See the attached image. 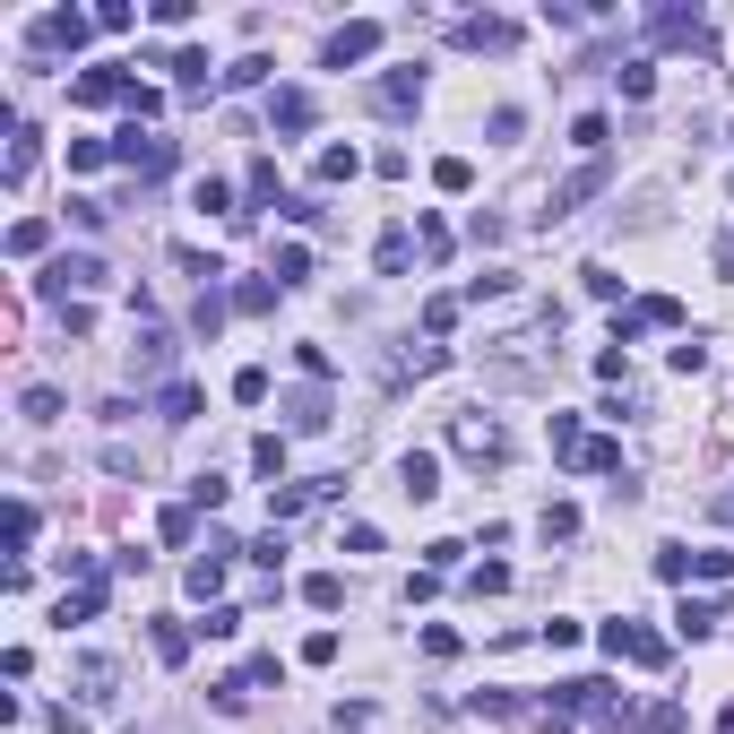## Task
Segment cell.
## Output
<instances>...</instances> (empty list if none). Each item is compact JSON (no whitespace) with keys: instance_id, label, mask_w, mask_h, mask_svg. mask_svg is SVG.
Here are the masks:
<instances>
[{"instance_id":"1","label":"cell","mask_w":734,"mask_h":734,"mask_svg":"<svg viewBox=\"0 0 734 734\" xmlns=\"http://www.w3.org/2000/svg\"><path fill=\"white\" fill-rule=\"evenodd\" d=\"M450 450L476 458V467H501V458H510V432H501V415L467 406V415H450Z\"/></svg>"},{"instance_id":"2","label":"cell","mask_w":734,"mask_h":734,"mask_svg":"<svg viewBox=\"0 0 734 734\" xmlns=\"http://www.w3.org/2000/svg\"><path fill=\"white\" fill-rule=\"evenodd\" d=\"M96 285H105V259H87V250H61V259L44 268V294H52L61 311H70V294H96Z\"/></svg>"},{"instance_id":"3","label":"cell","mask_w":734,"mask_h":734,"mask_svg":"<svg viewBox=\"0 0 734 734\" xmlns=\"http://www.w3.org/2000/svg\"><path fill=\"white\" fill-rule=\"evenodd\" d=\"M605 657H631V665H665L674 648H665L648 622H605Z\"/></svg>"},{"instance_id":"4","label":"cell","mask_w":734,"mask_h":734,"mask_svg":"<svg viewBox=\"0 0 734 734\" xmlns=\"http://www.w3.org/2000/svg\"><path fill=\"white\" fill-rule=\"evenodd\" d=\"M113 156H122L130 173H173V138H156V130H138V122L113 138Z\"/></svg>"},{"instance_id":"5","label":"cell","mask_w":734,"mask_h":734,"mask_svg":"<svg viewBox=\"0 0 734 734\" xmlns=\"http://www.w3.org/2000/svg\"><path fill=\"white\" fill-rule=\"evenodd\" d=\"M87 35H96L87 9H52V17H35V44H44V52H78Z\"/></svg>"},{"instance_id":"6","label":"cell","mask_w":734,"mask_h":734,"mask_svg":"<svg viewBox=\"0 0 734 734\" xmlns=\"http://www.w3.org/2000/svg\"><path fill=\"white\" fill-rule=\"evenodd\" d=\"M639 329H683V303H674V294H648V303H631V311H622V329H613V346H631Z\"/></svg>"},{"instance_id":"7","label":"cell","mask_w":734,"mask_h":734,"mask_svg":"<svg viewBox=\"0 0 734 734\" xmlns=\"http://www.w3.org/2000/svg\"><path fill=\"white\" fill-rule=\"evenodd\" d=\"M371 52H380V17H355V26L329 35V70H355V61H371Z\"/></svg>"},{"instance_id":"8","label":"cell","mask_w":734,"mask_h":734,"mask_svg":"<svg viewBox=\"0 0 734 734\" xmlns=\"http://www.w3.org/2000/svg\"><path fill=\"white\" fill-rule=\"evenodd\" d=\"M70 105H130V78L122 70H78L70 78Z\"/></svg>"},{"instance_id":"9","label":"cell","mask_w":734,"mask_h":734,"mask_svg":"<svg viewBox=\"0 0 734 734\" xmlns=\"http://www.w3.org/2000/svg\"><path fill=\"white\" fill-rule=\"evenodd\" d=\"M268 122L285 130V138H294V130H311V122H320V105H311V87H277V96H268Z\"/></svg>"},{"instance_id":"10","label":"cell","mask_w":734,"mask_h":734,"mask_svg":"<svg viewBox=\"0 0 734 734\" xmlns=\"http://www.w3.org/2000/svg\"><path fill=\"white\" fill-rule=\"evenodd\" d=\"M397 492H406V501H432V492H441V458H432V450H406V458H397Z\"/></svg>"},{"instance_id":"11","label":"cell","mask_w":734,"mask_h":734,"mask_svg":"<svg viewBox=\"0 0 734 734\" xmlns=\"http://www.w3.org/2000/svg\"><path fill=\"white\" fill-rule=\"evenodd\" d=\"M597 191H605V156H588L571 182H553V217H571V208H579V199H597Z\"/></svg>"},{"instance_id":"12","label":"cell","mask_w":734,"mask_h":734,"mask_svg":"<svg viewBox=\"0 0 734 734\" xmlns=\"http://www.w3.org/2000/svg\"><path fill=\"white\" fill-rule=\"evenodd\" d=\"M371 105H380V113H406V105H424V70H389V78L371 87Z\"/></svg>"},{"instance_id":"13","label":"cell","mask_w":734,"mask_h":734,"mask_svg":"<svg viewBox=\"0 0 734 734\" xmlns=\"http://www.w3.org/2000/svg\"><path fill=\"white\" fill-rule=\"evenodd\" d=\"M458 44H467V52H510V44H518V26H510V17H467V26H458Z\"/></svg>"},{"instance_id":"14","label":"cell","mask_w":734,"mask_h":734,"mask_svg":"<svg viewBox=\"0 0 734 734\" xmlns=\"http://www.w3.org/2000/svg\"><path fill=\"white\" fill-rule=\"evenodd\" d=\"M164 364H173V338H164V329H138V346H130V371H138V380H156Z\"/></svg>"},{"instance_id":"15","label":"cell","mask_w":734,"mask_h":734,"mask_svg":"<svg viewBox=\"0 0 734 734\" xmlns=\"http://www.w3.org/2000/svg\"><path fill=\"white\" fill-rule=\"evenodd\" d=\"M441 364H450L441 346H415V355H397V364H389V389H406V380H432Z\"/></svg>"},{"instance_id":"16","label":"cell","mask_w":734,"mask_h":734,"mask_svg":"<svg viewBox=\"0 0 734 734\" xmlns=\"http://www.w3.org/2000/svg\"><path fill=\"white\" fill-rule=\"evenodd\" d=\"M631 726H639V734H692V718H683V700H648Z\"/></svg>"},{"instance_id":"17","label":"cell","mask_w":734,"mask_h":734,"mask_svg":"<svg viewBox=\"0 0 734 734\" xmlns=\"http://www.w3.org/2000/svg\"><path fill=\"white\" fill-rule=\"evenodd\" d=\"M156 415H164V424H191V415H199V389H191V380H164V389H156Z\"/></svg>"},{"instance_id":"18","label":"cell","mask_w":734,"mask_h":734,"mask_svg":"<svg viewBox=\"0 0 734 734\" xmlns=\"http://www.w3.org/2000/svg\"><path fill=\"white\" fill-rule=\"evenodd\" d=\"M285 424H294V432H329V397H320V389L285 397Z\"/></svg>"},{"instance_id":"19","label":"cell","mask_w":734,"mask_h":734,"mask_svg":"<svg viewBox=\"0 0 734 734\" xmlns=\"http://www.w3.org/2000/svg\"><path fill=\"white\" fill-rule=\"evenodd\" d=\"M225 562H234V553H225V545H208V553L191 562V597H217V588H225Z\"/></svg>"},{"instance_id":"20","label":"cell","mask_w":734,"mask_h":734,"mask_svg":"<svg viewBox=\"0 0 734 734\" xmlns=\"http://www.w3.org/2000/svg\"><path fill=\"white\" fill-rule=\"evenodd\" d=\"M303 605H311V613H338V605H346V579H338V571H311V579H303Z\"/></svg>"},{"instance_id":"21","label":"cell","mask_w":734,"mask_h":734,"mask_svg":"<svg viewBox=\"0 0 734 734\" xmlns=\"http://www.w3.org/2000/svg\"><path fill=\"white\" fill-rule=\"evenodd\" d=\"M35 250H52V225L44 217H17L9 225V259H35Z\"/></svg>"},{"instance_id":"22","label":"cell","mask_w":734,"mask_h":734,"mask_svg":"<svg viewBox=\"0 0 734 734\" xmlns=\"http://www.w3.org/2000/svg\"><path fill=\"white\" fill-rule=\"evenodd\" d=\"M536 536H545V545H571V536H579V510H571V501H545Z\"/></svg>"},{"instance_id":"23","label":"cell","mask_w":734,"mask_h":734,"mask_svg":"<svg viewBox=\"0 0 734 734\" xmlns=\"http://www.w3.org/2000/svg\"><path fill=\"white\" fill-rule=\"evenodd\" d=\"M571 467H588V476H622V441H597V432H588V450H579Z\"/></svg>"},{"instance_id":"24","label":"cell","mask_w":734,"mask_h":734,"mask_svg":"<svg viewBox=\"0 0 734 734\" xmlns=\"http://www.w3.org/2000/svg\"><path fill=\"white\" fill-rule=\"evenodd\" d=\"M718 622H726V613H718V605H700V597H683V613H674V631H683V639H709Z\"/></svg>"},{"instance_id":"25","label":"cell","mask_w":734,"mask_h":734,"mask_svg":"<svg viewBox=\"0 0 734 734\" xmlns=\"http://www.w3.org/2000/svg\"><path fill=\"white\" fill-rule=\"evenodd\" d=\"M234 311H243V320L277 311V285H268V277H243V285H234Z\"/></svg>"},{"instance_id":"26","label":"cell","mask_w":734,"mask_h":734,"mask_svg":"<svg viewBox=\"0 0 734 734\" xmlns=\"http://www.w3.org/2000/svg\"><path fill=\"white\" fill-rule=\"evenodd\" d=\"M657 35L665 44H700V9H657Z\"/></svg>"},{"instance_id":"27","label":"cell","mask_w":734,"mask_h":734,"mask_svg":"<svg viewBox=\"0 0 734 734\" xmlns=\"http://www.w3.org/2000/svg\"><path fill=\"white\" fill-rule=\"evenodd\" d=\"M311 173H320V182H355V173H364V156H355V147H320V164H311Z\"/></svg>"},{"instance_id":"28","label":"cell","mask_w":734,"mask_h":734,"mask_svg":"<svg viewBox=\"0 0 734 734\" xmlns=\"http://www.w3.org/2000/svg\"><path fill=\"white\" fill-rule=\"evenodd\" d=\"M191 527H199V510H191V501H173V510H156V536H164V545H191Z\"/></svg>"},{"instance_id":"29","label":"cell","mask_w":734,"mask_h":734,"mask_svg":"<svg viewBox=\"0 0 734 734\" xmlns=\"http://www.w3.org/2000/svg\"><path fill=\"white\" fill-rule=\"evenodd\" d=\"M26 173H35V130L17 122V130H9V191H17Z\"/></svg>"},{"instance_id":"30","label":"cell","mask_w":734,"mask_h":734,"mask_svg":"<svg viewBox=\"0 0 734 734\" xmlns=\"http://www.w3.org/2000/svg\"><path fill=\"white\" fill-rule=\"evenodd\" d=\"M268 277H277V285H303V277H311V250H303V243H285L277 259H268Z\"/></svg>"},{"instance_id":"31","label":"cell","mask_w":734,"mask_h":734,"mask_svg":"<svg viewBox=\"0 0 734 734\" xmlns=\"http://www.w3.org/2000/svg\"><path fill=\"white\" fill-rule=\"evenodd\" d=\"M432 182L458 199V191H476V164H467V156H441V164H432Z\"/></svg>"},{"instance_id":"32","label":"cell","mask_w":734,"mask_h":734,"mask_svg":"<svg viewBox=\"0 0 734 734\" xmlns=\"http://www.w3.org/2000/svg\"><path fill=\"white\" fill-rule=\"evenodd\" d=\"M17 415H26V424H61V389H26Z\"/></svg>"},{"instance_id":"33","label":"cell","mask_w":734,"mask_h":734,"mask_svg":"<svg viewBox=\"0 0 734 734\" xmlns=\"http://www.w3.org/2000/svg\"><path fill=\"white\" fill-rule=\"evenodd\" d=\"M250 467H259V476H285V432H259V441H250Z\"/></svg>"},{"instance_id":"34","label":"cell","mask_w":734,"mask_h":734,"mask_svg":"<svg viewBox=\"0 0 734 734\" xmlns=\"http://www.w3.org/2000/svg\"><path fill=\"white\" fill-rule=\"evenodd\" d=\"M424 329L450 338V329H458V294H432V303H424Z\"/></svg>"},{"instance_id":"35","label":"cell","mask_w":734,"mask_h":734,"mask_svg":"<svg viewBox=\"0 0 734 734\" xmlns=\"http://www.w3.org/2000/svg\"><path fill=\"white\" fill-rule=\"evenodd\" d=\"M588 450V432H579V415H553V458H579Z\"/></svg>"},{"instance_id":"36","label":"cell","mask_w":734,"mask_h":734,"mask_svg":"<svg viewBox=\"0 0 734 734\" xmlns=\"http://www.w3.org/2000/svg\"><path fill=\"white\" fill-rule=\"evenodd\" d=\"M156 657L182 665V657H191V631H182V622H156Z\"/></svg>"},{"instance_id":"37","label":"cell","mask_w":734,"mask_h":734,"mask_svg":"<svg viewBox=\"0 0 734 734\" xmlns=\"http://www.w3.org/2000/svg\"><path fill=\"white\" fill-rule=\"evenodd\" d=\"M406 250H415V243L389 225V234H380V250H371V259H380V277H397V268H406Z\"/></svg>"},{"instance_id":"38","label":"cell","mask_w":734,"mask_h":734,"mask_svg":"<svg viewBox=\"0 0 734 734\" xmlns=\"http://www.w3.org/2000/svg\"><path fill=\"white\" fill-rule=\"evenodd\" d=\"M571 138H579L588 156H605V138H613V130H605V113H579V122H571Z\"/></svg>"},{"instance_id":"39","label":"cell","mask_w":734,"mask_h":734,"mask_svg":"<svg viewBox=\"0 0 734 734\" xmlns=\"http://www.w3.org/2000/svg\"><path fill=\"white\" fill-rule=\"evenodd\" d=\"M234 397H243V406H268V371L243 364V371H234Z\"/></svg>"},{"instance_id":"40","label":"cell","mask_w":734,"mask_h":734,"mask_svg":"<svg viewBox=\"0 0 734 734\" xmlns=\"http://www.w3.org/2000/svg\"><path fill=\"white\" fill-rule=\"evenodd\" d=\"M164 70H173V78H182V87H208V52H173V61H164Z\"/></svg>"},{"instance_id":"41","label":"cell","mask_w":734,"mask_h":734,"mask_svg":"<svg viewBox=\"0 0 734 734\" xmlns=\"http://www.w3.org/2000/svg\"><path fill=\"white\" fill-rule=\"evenodd\" d=\"M613 78H622V96H631V105H639V96H648V87H657V70H648V61H622V70H613Z\"/></svg>"},{"instance_id":"42","label":"cell","mask_w":734,"mask_h":734,"mask_svg":"<svg viewBox=\"0 0 734 734\" xmlns=\"http://www.w3.org/2000/svg\"><path fill=\"white\" fill-rule=\"evenodd\" d=\"M217 329H225V294H217V285H199V338H217Z\"/></svg>"},{"instance_id":"43","label":"cell","mask_w":734,"mask_h":734,"mask_svg":"<svg viewBox=\"0 0 734 734\" xmlns=\"http://www.w3.org/2000/svg\"><path fill=\"white\" fill-rule=\"evenodd\" d=\"M9 545H17V553L35 545V501H9Z\"/></svg>"},{"instance_id":"44","label":"cell","mask_w":734,"mask_h":734,"mask_svg":"<svg viewBox=\"0 0 734 734\" xmlns=\"http://www.w3.org/2000/svg\"><path fill=\"white\" fill-rule=\"evenodd\" d=\"M657 579H674V588H683V579H692V553H683V545H657Z\"/></svg>"},{"instance_id":"45","label":"cell","mask_w":734,"mask_h":734,"mask_svg":"<svg viewBox=\"0 0 734 734\" xmlns=\"http://www.w3.org/2000/svg\"><path fill=\"white\" fill-rule=\"evenodd\" d=\"M199 631H208V639H234V631H243V605H208V622H199Z\"/></svg>"},{"instance_id":"46","label":"cell","mask_w":734,"mask_h":734,"mask_svg":"<svg viewBox=\"0 0 734 734\" xmlns=\"http://www.w3.org/2000/svg\"><path fill=\"white\" fill-rule=\"evenodd\" d=\"M156 113H164V96H156V87H138V78H130V122H156Z\"/></svg>"},{"instance_id":"47","label":"cell","mask_w":734,"mask_h":734,"mask_svg":"<svg viewBox=\"0 0 734 734\" xmlns=\"http://www.w3.org/2000/svg\"><path fill=\"white\" fill-rule=\"evenodd\" d=\"M243 683H285V657H277V648H268V657H250Z\"/></svg>"},{"instance_id":"48","label":"cell","mask_w":734,"mask_h":734,"mask_svg":"<svg viewBox=\"0 0 734 734\" xmlns=\"http://www.w3.org/2000/svg\"><path fill=\"white\" fill-rule=\"evenodd\" d=\"M692 579H734V553H692Z\"/></svg>"},{"instance_id":"49","label":"cell","mask_w":734,"mask_h":734,"mask_svg":"<svg viewBox=\"0 0 734 734\" xmlns=\"http://www.w3.org/2000/svg\"><path fill=\"white\" fill-rule=\"evenodd\" d=\"M467 588H476V597H501V588H510V562H485V571H476Z\"/></svg>"},{"instance_id":"50","label":"cell","mask_w":734,"mask_h":734,"mask_svg":"<svg viewBox=\"0 0 734 734\" xmlns=\"http://www.w3.org/2000/svg\"><path fill=\"white\" fill-rule=\"evenodd\" d=\"M96 605H105V588H78V597H61V622H87Z\"/></svg>"},{"instance_id":"51","label":"cell","mask_w":734,"mask_h":734,"mask_svg":"<svg viewBox=\"0 0 734 734\" xmlns=\"http://www.w3.org/2000/svg\"><path fill=\"white\" fill-rule=\"evenodd\" d=\"M726 518H734V492H726Z\"/></svg>"},{"instance_id":"52","label":"cell","mask_w":734,"mask_h":734,"mask_svg":"<svg viewBox=\"0 0 734 734\" xmlns=\"http://www.w3.org/2000/svg\"><path fill=\"white\" fill-rule=\"evenodd\" d=\"M726 734H734V709H726Z\"/></svg>"}]
</instances>
